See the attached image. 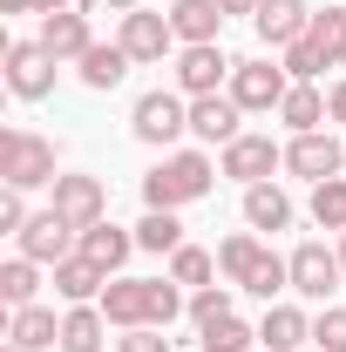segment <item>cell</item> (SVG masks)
<instances>
[{
  "instance_id": "484cf974",
  "label": "cell",
  "mask_w": 346,
  "mask_h": 352,
  "mask_svg": "<svg viewBox=\"0 0 346 352\" xmlns=\"http://www.w3.org/2000/svg\"><path fill=\"white\" fill-rule=\"evenodd\" d=\"M245 223H252V230H285V223H292V197H285L278 183H252V190H245Z\"/></svg>"
},
{
  "instance_id": "60d3db41",
  "label": "cell",
  "mask_w": 346,
  "mask_h": 352,
  "mask_svg": "<svg viewBox=\"0 0 346 352\" xmlns=\"http://www.w3.org/2000/svg\"><path fill=\"white\" fill-rule=\"evenodd\" d=\"M0 14H34V0H0Z\"/></svg>"
},
{
  "instance_id": "e0dca14e",
  "label": "cell",
  "mask_w": 346,
  "mask_h": 352,
  "mask_svg": "<svg viewBox=\"0 0 346 352\" xmlns=\"http://www.w3.org/2000/svg\"><path fill=\"white\" fill-rule=\"evenodd\" d=\"M41 47L54 54V61H82L88 47H95V34H88V14H75V7L41 14Z\"/></svg>"
},
{
  "instance_id": "30bf717a",
  "label": "cell",
  "mask_w": 346,
  "mask_h": 352,
  "mask_svg": "<svg viewBox=\"0 0 346 352\" xmlns=\"http://www.w3.org/2000/svg\"><path fill=\"white\" fill-rule=\"evenodd\" d=\"M48 210H54V217H68L75 230H88V223L109 217V190H102V176H54Z\"/></svg>"
},
{
  "instance_id": "f35d334b",
  "label": "cell",
  "mask_w": 346,
  "mask_h": 352,
  "mask_svg": "<svg viewBox=\"0 0 346 352\" xmlns=\"http://www.w3.org/2000/svg\"><path fill=\"white\" fill-rule=\"evenodd\" d=\"M326 116H333V122L346 129V82H333V88H326Z\"/></svg>"
},
{
  "instance_id": "7402d4cb",
  "label": "cell",
  "mask_w": 346,
  "mask_h": 352,
  "mask_svg": "<svg viewBox=\"0 0 346 352\" xmlns=\"http://www.w3.org/2000/svg\"><path fill=\"white\" fill-rule=\"evenodd\" d=\"M102 346H109L102 305H68L61 311V352H102Z\"/></svg>"
},
{
  "instance_id": "d6986e66",
  "label": "cell",
  "mask_w": 346,
  "mask_h": 352,
  "mask_svg": "<svg viewBox=\"0 0 346 352\" xmlns=\"http://www.w3.org/2000/svg\"><path fill=\"white\" fill-rule=\"evenodd\" d=\"M7 346H21V352H48V346H61V318L48 305H21V311H7Z\"/></svg>"
},
{
  "instance_id": "b9f144b4",
  "label": "cell",
  "mask_w": 346,
  "mask_h": 352,
  "mask_svg": "<svg viewBox=\"0 0 346 352\" xmlns=\"http://www.w3.org/2000/svg\"><path fill=\"white\" fill-rule=\"evenodd\" d=\"M61 7H75V0H34V14H61Z\"/></svg>"
},
{
  "instance_id": "836d02e7",
  "label": "cell",
  "mask_w": 346,
  "mask_h": 352,
  "mask_svg": "<svg viewBox=\"0 0 346 352\" xmlns=\"http://www.w3.org/2000/svg\"><path fill=\"white\" fill-rule=\"evenodd\" d=\"M278 68H285L292 82H319V75H326V54L312 41H292V47H278Z\"/></svg>"
},
{
  "instance_id": "ac0fdd59",
  "label": "cell",
  "mask_w": 346,
  "mask_h": 352,
  "mask_svg": "<svg viewBox=\"0 0 346 352\" xmlns=\"http://www.w3.org/2000/svg\"><path fill=\"white\" fill-rule=\"evenodd\" d=\"M170 28H176V47H204V41L224 34V7H217V0H176Z\"/></svg>"
},
{
  "instance_id": "74e56055",
  "label": "cell",
  "mask_w": 346,
  "mask_h": 352,
  "mask_svg": "<svg viewBox=\"0 0 346 352\" xmlns=\"http://www.w3.org/2000/svg\"><path fill=\"white\" fill-rule=\"evenodd\" d=\"M21 197H28V190H7V197H0V230H7V237L28 230V204H21Z\"/></svg>"
},
{
  "instance_id": "2e32d148",
  "label": "cell",
  "mask_w": 346,
  "mask_h": 352,
  "mask_svg": "<svg viewBox=\"0 0 346 352\" xmlns=\"http://www.w3.org/2000/svg\"><path fill=\"white\" fill-rule=\"evenodd\" d=\"M75 251H82L88 264H102V271H109V278H123V264H130V251H143V244H136V230H123V223H88L82 230V244H75Z\"/></svg>"
},
{
  "instance_id": "bcb514c9",
  "label": "cell",
  "mask_w": 346,
  "mask_h": 352,
  "mask_svg": "<svg viewBox=\"0 0 346 352\" xmlns=\"http://www.w3.org/2000/svg\"><path fill=\"white\" fill-rule=\"evenodd\" d=\"M305 352H319V346H305Z\"/></svg>"
},
{
  "instance_id": "4dcf8cb0",
  "label": "cell",
  "mask_w": 346,
  "mask_h": 352,
  "mask_svg": "<svg viewBox=\"0 0 346 352\" xmlns=\"http://www.w3.org/2000/svg\"><path fill=\"white\" fill-rule=\"evenodd\" d=\"M136 244H143V251H156V258H163V251H176V244H183L176 210H150V217L136 223Z\"/></svg>"
},
{
  "instance_id": "e575fe53",
  "label": "cell",
  "mask_w": 346,
  "mask_h": 352,
  "mask_svg": "<svg viewBox=\"0 0 346 352\" xmlns=\"http://www.w3.org/2000/svg\"><path fill=\"white\" fill-rule=\"evenodd\" d=\"M231 298H238V285H197L183 311H190L197 325H211V318H224V311H231Z\"/></svg>"
},
{
  "instance_id": "5bb4252c",
  "label": "cell",
  "mask_w": 346,
  "mask_h": 352,
  "mask_svg": "<svg viewBox=\"0 0 346 352\" xmlns=\"http://www.w3.org/2000/svg\"><path fill=\"white\" fill-rule=\"evenodd\" d=\"M190 135L224 149V142H238V135H245V109H238L231 95H197V102H190Z\"/></svg>"
},
{
  "instance_id": "ffe728a7",
  "label": "cell",
  "mask_w": 346,
  "mask_h": 352,
  "mask_svg": "<svg viewBox=\"0 0 346 352\" xmlns=\"http://www.w3.org/2000/svg\"><path fill=\"white\" fill-rule=\"evenodd\" d=\"M258 346L265 352H305L312 346V318H305L299 305H272L258 325Z\"/></svg>"
},
{
  "instance_id": "d590c367",
  "label": "cell",
  "mask_w": 346,
  "mask_h": 352,
  "mask_svg": "<svg viewBox=\"0 0 346 352\" xmlns=\"http://www.w3.org/2000/svg\"><path fill=\"white\" fill-rule=\"evenodd\" d=\"M312 346L319 352H346V305H326L312 318Z\"/></svg>"
},
{
  "instance_id": "3957f363",
  "label": "cell",
  "mask_w": 346,
  "mask_h": 352,
  "mask_svg": "<svg viewBox=\"0 0 346 352\" xmlns=\"http://www.w3.org/2000/svg\"><path fill=\"white\" fill-rule=\"evenodd\" d=\"M54 142L34 129H0V183L7 190H54Z\"/></svg>"
},
{
  "instance_id": "277c9868",
  "label": "cell",
  "mask_w": 346,
  "mask_h": 352,
  "mask_svg": "<svg viewBox=\"0 0 346 352\" xmlns=\"http://www.w3.org/2000/svg\"><path fill=\"white\" fill-rule=\"evenodd\" d=\"M130 129H136V142H150V149H170L176 135L190 129V95H176V88H150V95L136 102Z\"/></svg>"
},
{
  "instance_id": "7c38bea8",
  "label": "cell",
  "mask_w": 346,
  "mask_h": 352,
  "mask_svg": "<svg viewBox=\"0 0 346 352\" xmlns=\"http://www.w3.org/2000/svg\"><path fill=\"white\" fill-rule=\"evenodd\" d=\"M14 244H21V258H34V264H48V271H54L61 258H75L82 230H75L68 217H54V210H41V217H28V230H21Z\"/></svg>"
},
{
  "instance_id": "7a4b0ae2",
  "label": "cell",
  "mask_w": 346,
  "mask_h": 352,
  "mask_svg": "<svg viewBox=\"0 0 346 352\" xmlns=\"http://www.w3.org/2000/svg\"><path fill=\"white\" fill-rule=\"evenodd\" d=\"M211 183H217V163L204 149H170L156 170L143 176V204L150 210H183V204L211 197Z\"/></svg>"
},
{
  "instance_id": "9c48e42d",
  "label": "cell",
  "mask_w": 346,
  "mask_h": 352,
  "mask_svg": "<svg viewBox=\"0 0 346 352\" xmlns=\"http://www.w3.org/2000/svg\"><path fill=\"white\" fill-rule=\"evenodd\" d=\"M285 264H292V292H299V298H312V305H326V298L340 292V278H346L340 251H326V244H299Z\"/></svg>"
},
{
  "instance_id": "cb8c5ba5",
  "label": "cell",
  "mask_w": 346,
  "mask_h": 352,
  "mask_svg": "<svg viewBox=\"0 0 346 352\" xmlns=\"http://www.w3.org/2000/svg\"><path fill=\"white\" fill-rule=\"evenodd\" d=\"M130 68H136V61L123 54V41H95V47L82 54V61H75V75H82V82L95 88V95H102V88H116L123 75H130Z\"/></svg>"
},
{
  "instance_id": "83f0119b",
  "label": "cell",
  "mask_w": 346,
  "mask_h": 352,
  "mask_svg": "<svg viewBox=\"0 0 346 352\" xmlns=\"http://www.w3.org/2000/svg\"><path fill=\"white\" fill-rule=\"evenodd\" d=\"M305 41L326 54V68H340V61H346V7H312V28H305Z\"/></svg>"
},
{
  "instance_id": "ee69618b",
  "label": "cell",
  "mask_w": 346,
  "mask_h": 352,
  "mask_svg": "<svg viewBox=\"0 0 346 352\" xmlns=\"http://www.w3.org/2000/svg\"><path fill=\"white\" fill-rule=\"evenodd\" d=\"M340 264H346V230H340Z\"/></svg>"
},
{
  "instance_id": "f6af8a7d",
  "label": "cell",
  "mask_w": 346,
  "mask_h": 352,
  "mask_svg": "<svg viewBox=\"0 0 346 352\" xmlns=\"http://www.w3.org/2000/svg\"><path fill=\"white\" fill-rule=\"evenodd\" d=\"M0 352H21V346H0Z\"/></svg>"
},
{
  "instance_id": "ba28073f",
  "label": "cell",
  "mask_w": 346,
  "mask_h": 352,
  "mask_svg": "<svg viewBox=\"0 0 346 352\" xmlns=\"http://www.w3.org/2000/svg\"><path fill=\"white\" fill-rule=\"evenodd\" d=\"M54 54L41 41H7V88L21 95V102H48L54 95Z\"/></svg>"
},
{
  "instance_id": "f546056e",
  "label": "cell",
  "mask_w": 346,
  "mask_h": 352,
  "mask_svg": "<svg viewBox=\"0 0 346 352\" xmlns=\"http://www.w3.org/2000/svg\"><path fill=\"white\" fill-rule=\"evenodd\" d=\"M312 223H319V230H346V176L312 183Z\"/></svg>"
},
{
  "instance_id": "1f68e13d",
  "label": "cell",
  "mask_w": 346,
  "mask_h": 352,
  "mask_svg": "<svg viewBox=\"0 0 346 352\" xmlns=\"http://www.w3.org/2000/svg\"><path fill=\"white\" fill-rule=\"evenodd\" d=\"M170 278L197 292V285H211V278H217V258H211V251H197V244H176V251H170Z\"/></svg>"
},
{
  "instance_id": "7bdbcfd3",
  "label": "cell",
  "mask_w": 346,
  "mask_h": 352,
  "mask_svg": "<svg viewBox=\"0 0 346 352\" xmlns=\"http://www.w3.org/2000/svg\"><path fill=\"white\" fill-rule=\"evenodd\" d=\"M109 7H116V14H130V7H136V0H109Z\"/></svg>"
},
{
  "instance_id": "5b68a950",
  "label": "cell",
  "mask_w": 346,
  "mask_h": 352,
  "mask_svg": "<svg viewBox=\"0 0 346 352\" xmlns=\"http://www.w3.org/2000/svg\"><path fill=\"white\" fill-rule=\"evenodd\" d=\"M272 170H285V149H278L272 135L245 129L238 142L217 149V176H231V183H245V190H252V183H272Z\"/></svg>"
},
{
  "instance_id": "f1b7e54d",
  "label": "cell",
  "mask_w": 346,
  "mask_h": 352,
  "mask_svg": "<svg viewBox=\"0 0 346 352\" xmlns=\"http://www.w3.org/2000/svg\"><path fill=\"white\" fill-rule=\"evenodd\" d=\"M252 339H258V332H252L238 311H224V318H211V325H197V346H204V352H252Z\"/></svg>"
},
{
  "instance_id": "603a6c76",
  "label": "cell",
  "mask_w": 346,
  "mask_h": 352,
  "mask_svg": "<svg viewBox=\"0 0 346 352\" xmlns=\"http://www.w3.org/2000/svg\"><path fill=\"white\" fill-rule=\"evenodd\" d=\"M258 264H265V244L252 237V230H231V237L217 244V271H224V285H238V292L252 285V271H258Z\"/></svg>"
},
{
  "instance_id": "d6a6232c",
  "label": "cell",
  "mask_w": 346,
  "mask_h": 352,
  "mask_svg": "<svg viewBox=\"0 0 346 352\" xmlns=\"http://www.w3.org/2000/svg\"><path fill=\"white\" fill-rule=\"evenodd\" d=\"M245 292H252V298H265V305H272L278 292H292V264L278 258V251H265V264H258V271H252V285H245Z\"/></svg>"
},
{
  "instance_id": "44dd1931",
  "label": "cell",
  "mask_w": 346,
  "mask_h": 352,
  "mask_svg": "<svg viewBox=\"0 0 346 352\" xmlns=\"http://www.w3.org/2000/svg\"><path fill=\"white\" fill-rule=\"evenodd\" d=\"M54 292H61L68 305H95V298L109 292V271H102V264H88L82 251H75V258L54 264Z\"/></svg>"
},
{
  "instance_id": "4fadbf2b",
  "label": "cell",
  "mask_w": 346,
  "mask_h": 352,
  "mask_svg": "<svg viewBox=\"0 0 346 352\" xmlns=\"http://www.w3.org/2000/svg\"><path fill=\"white\" fill-rule=\"evenodd\" d=\"M285 170L305 176V183H326V176L346 170V142H340V135H326V129L292 135V142H285Z\"/></svg>"
},
{
  "instance_id": "8992f818",
  "label": "cell",
  "mask_w": 346,
  "mask_h": 352,
  "mask_svg": "<svg viewBox=\"0 0 346 352\" xmlns=\"http://www.w3.org/2000/svg\"><path fill=\"white\" fill-rule=\"evenodd\" d=\"M224 95H231L245 116H272V109L292 95V75H285V68H272V61H238Z\"/></svg>"
},
{
  "instance_id": "9a60e30c",
  "label": "cell",
  "mask_w": 346,
  "mask_h": 352,
  "mask_svg": "<svg viewBox=\"0 0 346 352\" xmlns=\"http://www.w3.org/2000/svg\"><path fill=\"white\" fill-rule=\"evenodd\" d=\"M252 28H258L265 47H292V41H305V28H312V7H305V0H258Z\"/></svg>"
},
{
  "instance_id": "8fae6325",
  "label": "cell",
  "mask_w": 346,
  "mask_h": 352,
  "mask_svg": "<svg viewBox=\"0 0 346 352\" xmlns=\"http://www.w3.org/2000/svg\"><path fill=\"white\" fill-rule=\"evenodd\" d=\"M231 68L238 61H224V47L217 41H204V47H176V95H217V88L231 82Z\"/></svg>"
},
{
  "instance_id": "4316f807",
  "label": "cell",
  "mask_w": 346,
  "mask_h": 352,
  "mask_svg": "<svg viewBox=\"0 0 346 352\" xmlns=\"http://www.w3.org/2000/svg\"><path fill=\"white\" fill-rule=\"evenodd\" d=\"M34 292H41V264L14 251V258L0 264V305H7V311H21V305H34Z\"/></svg>"
},
{
  "instance_id": "6da1fadb",
  "label": "cell",
  "mask_w": 346,
  "mask_h": 352,
  "mask_svg": "<svg viewBox=\"0 0 346 352\" xmlns=\"http://www.w3.org/2000/svg\"><path fill=\"white\" fill-rule=\"evenodd\" d=\"M95 305L116 332H136V325H176L190 298H183L176 278H109V292Z\"/></svg>"
},
{
  "instance_id": "8d00e7d4",
  "label": "cell",
  "mask_w": 346,
  "mask_h": 352,
  "mask_svg": "<svg viewBox=\"0 0 346 352\" xmlns=\"http://www.w3.org/2000/svg\"><path fill=\"white\" fill-rule=\"evenodd\" d=\"M116 352H170V339H163V325H136L116 339Z\"/></svg>"
},
{
  "instance_id": "ab89813d",
  "label": "cell",
  "mask_w": 346,
  "mask_h": 352,
  "mask_svg": "<svg viewBox=\"0 0 346 352\" xmlns=\"http://www.w3.org/2000/svg\"><path fill=\"white\" fill-rule=\"evenodd\" d=\"M224 14H258V0H217Z\"/></svg>"
},
{
  "instance_id": "52a82bcc",
  "label": "cell",
  "mask_w": 346,
  "mask_h": 352,
  "mask_svg": "<svg viewBox=\"0 0 346 352\" xmlns=\"http://www.w3.org/2000/svg\"><path fill=\"white\" fill-rule=\"evenodd\" d=\"M116 41H123V54H130L136 68H156V61L176 47V28H170V14L130 7V14H123V28H116Z\"/></svg>"
},
{
  "instance_id": "d4e9b609",
  "label": "cell",
  "mask_w": 346,
  "mask_h": 352,
  "mask_svg": "<svg viewBox=\"0 0 346 352\" xmlns=\"http://www.w3.org/2000/svg\"><path fill=\"white\" fill-rule=\"evenodd\" d=\"M278 122H285L292 135H312V129H326V122H333V116H326V95H319L312 82H292V95L278 102Z\"/></svg>"
}]
</instances>
